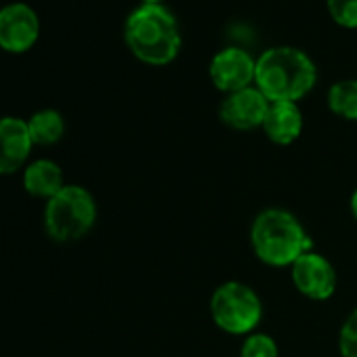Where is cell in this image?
I'll list each match as a JSON object with an SVG mask.
<instances>
[{
    "mask_svg": "<svg viewBox=\"0 0 357 357\" xmlns=\"http://www.w3.org/2000/svg\"><path fill=\"white\" fill-rule=\"evenodd\" d=\"M124 43L145 66L162 68L181 51V30L164 5H141L124 22Z\"/></svg>",
    "mask_w": 357,
    "mask_h": 357,
    "instance_id": "1",
    "label": "cell"
},
{
    "mask_svg": "<svg viewBox=\"0 0 357 357\" xmlns=\"http://www.w3.org/2000/svg\"><path fill=\"white\" fill-rule=\"evenodd\" d=\"M317 82V68L296 47H271L257 57L255 86L273 101L298 103Z\"/></svg>",
    "mask_w": 357,
    "mask_h": 357,
    "instance_id": "2",
    "label": "cell"
},
{
    "mask_svg": "<svg viewBox=\"0 0 357 357\" xmlns=\"http://www.w3.org/2000/svg\"><path fill=\"white\" fill-rule=\"evenodd\" d=\"M250 246L257 259L269 267H292L305 252L313 250L298 217L286 208H263L250 225Z\"/></svg>",
    "mask_w": 357,
    "mask_h": 357,
    "instance_id": "3",
    "label": "cell"
},
{
    "mask_svg": "<svg viewBox=\"0 0 357 357\" xmlns=\"http://www.w3.org/2000/svg\"><path fill=\"white\" fill-rule=\"evenodd\" d=\"M97 221V202L82 185H66L45 208V229L61 244L82 240Z\"/></svg>",
    "mask_w": 357,
    "mask_h": 357,
    "instance_id": "4",
    "label": "cell"
},
{
    "mask_svg": "<svg viewBox=\"0 0 357 357\" xmlns=\"http://www.w3.org/2000/svg\"><path fill=\"white\" fill-rule=\"evenodd\" d=\"M211 317L225 334L248 336L263 319V301L252 286L227 280L211 294Z\"/></svg>",
    "mask_w": 357,
    "mask_h": 357,
    "instance_id": "5",
    "label": "cell"
},
{
    "mask_svg": "<svg viewBox=\"0 0 357 357\" xmlns=\"http://www.w3.org/2000/svg\"><path fill=\"white\" fill-rule=\"evenodd\" d=\"M290 278L298 294L309 301H328L334 296L338 286V275L330 259L309 250L298 257L290 267Z\"/></svg>",
    "mask_w": 357,
    "mask_h": 357,
    "instance_id": "6",
    "label": "cell"
},
{
    "mask_svg": "<svg viewBox=\"0 0 357 357\" xmlns=\"http://www.w3.org/2000/svg\"><path fill=\"white\" fill-rule=\"evenodd\" d=\"M40 36V20L26 3H9L0 9V49L7 53L30 51Z\"/></svg>",
    "mask_w": 357,
    "mask_h": 357,
    "instance_id": "7",
    "label": "cell"
},
{
    "mask_svg": "<svg viewBox=\"0 0 357 357\" xmlns=\"http://www.w3.org/2000/svg\"><path fill=\"white\" fill-rule=\"evenodd\" d=\"M208 74L215 89L229 95L255 84L257 59L242 47H225L213 57Z\"/></svg>",
    "mask_w": 357,
    "mask_h": 357,
    "instance_id": "8",
    "label": "cell"
},
{
    "mask_svg": "<svg viewBox=\"0 0 357 357\" xmlns=\"http://www.w3.org/2000/svg\"><path fill=\"white\" fill-rule=\"evenodd\" d=\"M271 101L252 84L248 89L225 95L219 105V118L225 126L234 130H255L261 128Z\"/></svg>",
    "mask_w": 357,
    "mask_h": 357,
    "instance_id": "9",
    "label": "cell"
},
{
    "mask_svg": "<svg viewBox=\"0 0 357 357\" xmlns=\"http://www.w3.org/2000/svg\"><path fill=\"white\" fill-rule=\"evenodd\" d=\"M34 141L28 120L5 116L0 118V174H13L22 170L32 153Z\"/></svg>",
    "mask_w": 357,
    "mask_h": 357,
    "instance_id": "10",
    "label": "cell"
},
{
    "mask_svg": "<svg viewBox=\"0 0 357 357\" xmlns=\"http://www.w3.org/2000/svg\"><path fill=\"white\" fill-rule=\"evenodd\" d=\"M303 112L298 103L292 101H273L267 109L263 132L275 145H292L303 132Z\"/></svg>",
    "mask_w": 357,
    "mask_h": 357,
    "instance_id": "11",
    "label": "cell"
},
{
    "mask_svg": "<svg viewBox=\"0 0 357 357\" xmlns=\"http://www.w3.org/2000/svg\"><path fill=\"white\" fill-rule=\"evenodd\" d=\"M24 188L30 196L51 200L63 188V170L53 160H36L24 168Z\"/></svg>",
    "mask_w": 357,
    "mask_h": 357,
    "instance_id": "12",
    "label": "cell"
},
{
    "mask_svg": "<svg viewBox=\"0 0 357 357\" xmlns=\"http://www.w3.org/2000/svg\"><path fill=\"white\" fill-rule=\"evenodd\" d=\"M34 145H55L66 132V120L57 109H40L28 120Z\"/></svg>",
    "mask_w": 357,
    "mask_h": 357,
    "instance_id": "13",
    "label": "cell"
},
{
    "mask_svg": "<svg viewBox=\"0 0 357 357\" xmlns=\"http://www.w3.org/2000/svg\"><path fill=\"white\" fill-rule=\"evenodd\" d=\"M328 107L342 120H357V80H338L328 89Z\"/></svg>",
    "mask_w": 357,
    "mask_h": 357,
    "instance_id": "14",
    "label": "cell"
},
{
    "mask_svg": "<svg viewBox=\"0 0 357 357\" xmlns=\"http://www.w3.org/2000/svg\"><path fill=\"white\" fill-rule=\"evenodd\" d=\"M240 357H280V347L273 336L257 330L244 336L240 347Z\"/></svg>",
    "mask_w": 357,
    "mask_h": 357,
    "instance_id": "15",
    "label": "cell"
},
{
    "mask_svg": "<svg viewBox=\"0 0 357 357\" xmlns=\"http://www.w3.org/2000/svg\"><path fill=\"white\" fill-rule=\"evenodd\" d=\"M328 13L340 28L357 30V0H328Z\"/></svg>",
    "mask_w": 357,
    "mask_h": 357,
    "instance_id": "16",
    "label": "cell"
},
{
    "mask_svg": "<svg viewBox=\"0 0 357 357\" xmlns=\"http://www.w3.org/2000/svg\"><path fill=\"white\" fill-rule=\"evenodd\" d=\"M340 357H357V309H353L338 332Z\"/></svg>",
    "mask_w": 357,
    "mask_h": 357,
    "instance_id": "17",
    "label": "cell"
},
{
    "mask_svg": "<svg viewBox=\"0 0 357 357\" xmlns=\"http://www.w3.org/2000/svg\"><path fill=\"white\" fill-rule=\"evenodd\" d=\"M349 208H351V215H353V219L357 221V188H355V192L351 194V200H349Z\"/></svg>",
    "mask_w": 357,
    "mask_h": 357,
    "instance_id": "18",
    "label": "cell"
},
{
    "mask_svg": "<svg viewBox=\"0 0 357 357\" xmlns=\"http://www.w3.org/2000/svg\"><path fill=\"white\" fill-rule=\"evenodd\" d=\"M143 3H145V5H162L164 0H143Z\"/></svg>",
    "mask_w": 357,
    "mask_h": 357,
    "instance_id": "19",
    "label": "cell"
}]
</instances>
